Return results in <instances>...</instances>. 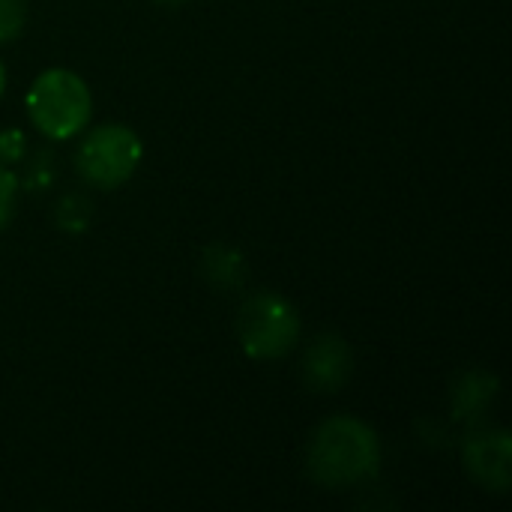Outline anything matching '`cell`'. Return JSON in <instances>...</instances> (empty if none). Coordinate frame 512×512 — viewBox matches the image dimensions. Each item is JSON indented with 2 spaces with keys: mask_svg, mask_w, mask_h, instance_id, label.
Returning a JSON list of instances; mask_svg holds the SVG:
<instances>
[{
  "mask_svg": "<svg viewBox=\"0 0 512 512\" xmlns=\"http://www.w3.org/2000/svg\"><path fill=\"white\" fill-rule=\"evenodd\" d=\"M141 156L144 147L135 129L123 123H105L81 138L78 171L96 189H117L138 171Z\"/></svg>",
  "mask_w": 512,
  "mask_h": 512,
  "instance_id": "obj_3",
  "label": "cell"
},
{
  "mask_svg": "<svg viewBox=\"0 0 512 512\" xmlns=\"http://www.w3.org/2000/svg\"><path fill=\"white\" fill-rule=\"evenodd\" d=\"M306 462L312 480L327 489L357 486L378 471L381 444L366 423L354 417H333L315 432Z\"/></svg>",
  "mask_w": 512,
  "mask_h": 512,
  "instance_id": "obj_1",
  "label": "cell"
},
{
  "mask_svg": "<svg viewBox=\"0 0 512 512\" xmlns=\"http://www.w3.org/2000/svg\"><path fill=\"white\" fill-rule=\"evenodd\" d=\"M93 111V96L72 69H45L27 90L30 123L51 141L75 138Z\"/></svg>",
  "mask_w": 512,
  "mask_h": 512,
  "instance_id": "obj_2",
  "label": "cell"
},
{
  "mask_svg": "<svg viewBox=\"0 0 512 512\" xmlns=\"http://www.w3.org/2000/svg\"><path fill=\"white\" fill-rule=\"evenodd\" d=\"M207 270H228V264H222V267H213V264H207ZM225 279H228V285H231V282H237L240 276H237V273H225Z\"/></svg>",
  "mask_w": 512,
  "mask_h": 512,
  "instance_id": "obj_9",
  "label": "cell"
},
{
  "mask_svg": "<svg viewBox=\"0 0 512 512\" xmlns=\"http://www.w3.org/2000/svg\"><path fill=\"white\" fill-rule=\"evenodd\" d=\"M468 465L486 486L504 489L507 480H510V444H507V435L474 438L471 447H468Z\"/></svg>",
  "mask_w": 512,
  "mask_h": 512,
  "instance_id": "obj_6",
  "label": "cell"
},
{
  "mask_svg": "<svg viewBox=\"0 0 512 512\" xmlns=\"http://www.w3.org/2000/svg\"><path fill=\"white\" fill-rule=\"evenodd\" d=\"M3 87H6V69H3V63H0V96H3Z\"/></svg>",
  "mask_w": 512,
  "mask_h": 512,
  "instance_id": "obj_10",
  "label": "cell"
},
{
  "mask_svg": "<svg viewBox=\"0 0 512 512\" xmlns=\"http://www.w3.org/2000/svg\"><path fill=\"white\" fill-rule=\"evenodd\" d=\"M27 3L24 0H0V42L15 39L24 30Z\"/></svg>",
  "mask_w": 512,
  "mask_h": 512,
  "instance_id": "obj_7",
  "label": "cell"
},
{
  "mask_svg": "<svg viewBox=\"0 0 512 512\" xmlns=\"http://www.w3.org/2000/svg\"><path fill=\"white\" fill-rule=\"evenodd\" d=\"M156 3H162V6H180V3H186V0H156Z\"/></svg>",
  "mask_w": 512,
  "mask_h": 512,
  "instance_id": "obj_11",
  "label": "cell"
},
{
  "mask_svg": "<svg viewBox=\"0 0 512 512\" xmlns=\"http://www.w3.org/2000/svg\"><path fill=\"white\" fill-rule=\"evenodd\" d=\"M303 372H306V381L312 390L318 393H333L339 390L348 375H351V351H348V342L339 339V336H321L309 354H306V363H303Z\"/></svg>",
  "mask_w": 512,
  "mask_h": 512,
  "instance_id": "obj_5",
  "label": "cell"
},
{
  "mask_svg": "<svg viewBox=\"0 0 512 512\" xmlns=\"http://www.w3.org/2000/svg\"><path fill=\"white\" fill-rule=\"evenodd\" d=\"M15 192H18V180L9 168L0 165V228L9 225L12 219V207H15Z\"/></svg>",
  "mask_w": 512,
  "mask_h": 512,
  "instance_id": "obj_8",
  "label": "cell"
},
{
  "mask_svg": "<svg viewBox=\"0 0 512 512\" xmlns=\"http://www.w3.org/2000/svg\"><path fill=\"white\" fill-rule=\"evenodd\" d=\"M237 333L252 360H276L294 348L300 336V318L288 300L276 294H255L240 309Z\"/></svg>",
  "mask_w": 512,
  "mask_h": 512,
  "instance_id": "obj_4",
  "label": "cell"
}]
</instances>
